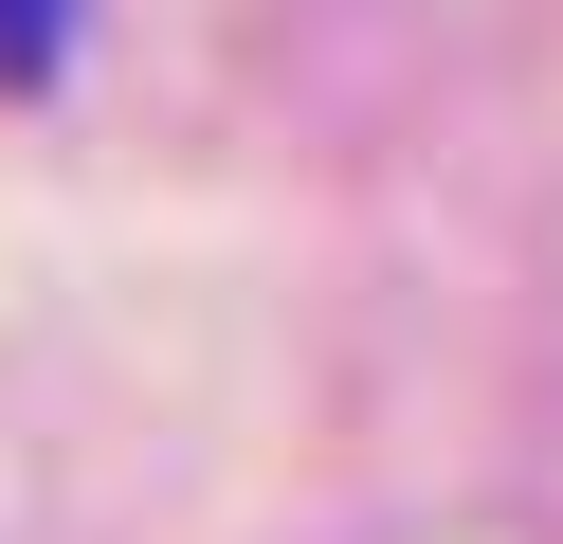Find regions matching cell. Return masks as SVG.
I'll return each instance as SVG.
<instances>
[{
    "label": "cell",
    "instance_id": "1",
    "mask_svg": "<svg viewBox=\"0 0 563 544\" xmlns=\"http://www.w3.org/2000/svg\"><path fill=\"white\" fill-rule=\"evenodd\" d=\"M74 19L91 0H0V91H55L74 73Z\"/></svg>",
    "mask_w": 563,
    "mask_h": 544
}]
</instances>
